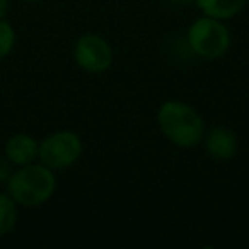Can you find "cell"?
Masks as SVG:
<instances>
[{
	"label": "cell",
	"mask_w": 249,
	"mask_h": 249,
	"mask_svg": "<svg viewBox=\"0 0 249 249\" xmlns=\"http://www.w3.org/2000/svg\"><path fill=\"white\" fill-rule=\"evenodd\" d=\"M38 143L29 135H16L5 145V154L9 160H12L18 166L31 164L38 157Z\"/></svg>",
	"instance_id": "7"
},
{
	"label": "cell",
	"mask_w": 249,
	"mask_h": 249,
	"mask_svg": "<svg viewBox=\"0 0 249 249\" xmlns=\"http://www.w3.org/2000/svg\"><path fill=\"white\" fill-rule=\"evenodd\" d=\"M28 2H35V0H28Z\"/></svg>",
	"instance_id": "14"
},
{
	"label": "cell",
	"mask_w": 249,
	"mask_h": 249,
	"mask_svg": "<svg viewBox=\"0 0 249 249\" xmlns=\"http://www.w3.org/2000/svg\"><path fill=\"white\" fill-rule=\"evenodd\" d=\"M55 184V174L50 167L26 164L9 178V193L14 201L24 207H38L52 196Z\"/></svg>",
	"instance_id": "2"
},
{
	"label": "cell",
	"mask_w": 249,
	"mask_h": 249,
	"mask_svg": "<svg viewBox=\"0 0 249 249\" xmlns=\"http://www.w3.org/2000/svg\"><path fill=\"white\" fill-rule=\"evenodd\" d=\"M174 4H179V5H186V4H191L195 0H173Z\"/></svg>",
	"instance_id": "13"
},
{
	"label": "cell",
	"mask_w": 249,
	"mask_h": 249,
	"mask_svg": "<svg viewBox=\"0 0 249 249\" xmlns=\"http://www.w3.org/2000/svg\"><path fill=\"white\" fill-rule=\"evenodd\" d=\"M188 45L198 56L207 60H217L227 53L231 46V33L224 21L203 18L196 19L188 29Z\"/></svg>",
	"instance_id": "3"
},
{
	"label": "cell",
	"mask_w": 249,
	"mask_h": 249,
	"mask_svg": "<svg viewBox=\"0 0 249 249\" xmlns=\"http://www.w3.org/2000/svg\"><path fill=\"white\" fill-rule=\"evenodd\" d=\"M18 220V210H16V201L12 196L0 193V235L7 234Z\"/></svg>",
	"instance_id": "9"
},
{
	"label": "cell",
	"mask_w": 249,
	"mask_h": 249,
	"mask_svg": "<svg viewBox=\"0 0 249 249\" xmlns=\"http://www.w3.org/2000/svg\"><path fill=\"white\" fill-rule=\"evenodd\" d=\"M7 7H9V0H0V19L5 16V12H7Z\"/></svg>",
	"instance_id": "12"
},
{
	"label": "cell",
	"mask_w": 249,
	"mask_h": 249,
	"mask_svg": "<svg viewBox=\"0 0 249 249\" xmlns=\"http://www.w3.org/2000/svg\"><path fill=\"white\" fill-rule=\"evenodd\" d=\"M82 154V140L73 132H56L38 147L41 164L52 171H62L79 160Z\"/></svg>",
	"instance_id": "4"
},
{
	"label": "cell",
	"mask_w": 249,
	"mask_h": 249,
	"mask_svg": "<svg viewBox=\"0 0 249 249\" xmlns=\"http://www.w3.org/2000/svg\"><path fill=\"white\" fill-rule=\"evenodd\" d=\"M157 123L162 135L173 145L191 149L203 140L205 123L195 107L181 101H166L157 111Z\"/></svg>",
	"instance_id": "1"
},
{
	"label": "cell",
	"mask_w": 249,
	"mask_h": 249,
	"mask_svg": "<svg viewBox=\"0 0 249 249\" xmlns=\"http://www.w3.org/2000/svg\"><path fill=\"white\" fill-rule=\"evenodd\" d=\"M73 58L84 72L103 73L113 65V50L103 36L87 33L77 39Z\"/></svg>",
	"instance_id": "5"
},
{
	"label": "cell",
	"mask_w": 249,
	"mask_h": 249,
	"mask_svg": "<svg viewBox=\"0 0 249 249\" xmlns=\"http://www.w3.org/2000/svg\"><path fill=\"white\" fill-rule=\"evenodd\" d=\"M11 178V169H9V164L4 159H0V183L2 181H9Z\"/></svg>",
	"instance_id": "11"
},
{
	"label": "cell",
	"mask_w": 249,
	"mask_h": 249,
	"mask_svg": "<svg viewBox=\"0 0 249 249\" xmlns=\"http://www.w3.org/2000/svg\"><path fill=\"white\" fill-rule=\"evenodd\" d=\"M195 2L203 16L218 21H229L242 11L248 0H195Z\"/></svg>",
	"instance_id": "8"
},
{
	"label": "cell",
	"mask_w": 249,
	"mask_h": 249,
	"mask_svg": "<svg viewBox=\"0 0 249 249\" xmlns=\"http://www.w3.org/2000/svg\"><path fill=\"white\" fill-rule=\"evenodd\" d=\"M205 149L208 156L218 160H229L237 152V137L232 130L225 126H215L203 135Z\"/></svg>",
	"instance_id": "6"
},
{
	"label": "cell",
	"mask_w": 249,
	"mask_h": 249,
	"mask_svg": "<svg viewBox=\"0 0 249 249\" xmlns=\"http://www.w3.org/2000/svg\"><path fill=\"white\" fill-rule=\"evenodd\" d=\"M14 31L7 22L0 21V60L9 55V52L14 46Z\"/></svg>",
	"instance_id": "10"
}]
</instances>
